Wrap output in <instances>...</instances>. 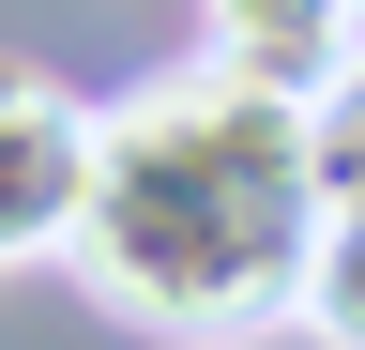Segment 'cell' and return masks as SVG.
Segmentation results:
<instances>
[{
	"mask_svg": "<svg viewBox=\"0 0 365 350\" xmlns=\"http://www.w3.org/2000/svg\"><path fill=\"white\" fill-rule=\"evenodd\" d=\"M319 244V168H304V92H259L228 61H168L153 92L91 122L61 259L153 335H244L289 320V274Z\"/></svg>",
	"mask_w": 365,
	"mask_h": 350,
	"instance_id": "6da1fadb",
	"label": "cell"
},
{
	"mask_svg": "<svg viewBox=\"0 0 365 350\" xmlns=\"http://www.w3.org/2000/svg\"><path fill=\"white\" fill-rule=\"evenodd\" d=\"M76 168H91V107L61 76L0 61V259H46L76 213Z\"/></svg>",
	"mask_w": 365,
	"mask_h": 350,
	"instance_id": "7a4b0ae2",
	"label": "cell"
},
{
	"mask_svg": "<svg viewBox=\"0 0 365 350\" xmlns=\"http://www.w3.org/2000/svg\"><path fill=\"white\" fill-rule=\"evenodd\" d=\"M350 46H365L350 0H198V61L259 76V92H319Z\"/></svg>",
	"mask_w": 365,
	"mask_h": 350,
	"instance_id": "3957f363",
	"label": "cell"
},
{
	"mask_svg": "<svg viewBox=\"0 0 365 350\" xmlns=\"http://www.w3.org/2000/svg\"><path fill=\"white\" fill-rule=\"evenodd\" d=\"M289 320L335 335V350H365V198L319 213V244H304V274H289Z\"/></svg>",
	"mask_w": 365,
	"mask_h": 350,
	"instance_id": "277c9868",
	"label": "cell"
},
{
	"mask_svg": "<svg viewBox=\"0 0 365 350\" xmlns=\"http://www.w3.org/2000/svg\"><path fill=\"white\" fill-rule=\"evenodd\" d=\"M304 168H319V213H335V198H365V46L304 92Z\"/></svg>",
	"mask_w": 365,
	"mask_h": 350,
	"instance_id": "5b68a950",
	"label": "cell"
},
{
	"mask_svg": "<svg viewBox=\"0 0 365 350\" xmlns=\"http://www.w3.org/2000/svg\"><path fill=\"white\" fill-rule=\"evenodd\" d=\"M350 31H365V0H350Z\"/></svg>",
	"mask_w": 365,
	"mask_h": 350,
	"instance_id": "8992f818",
	"label": "cell"
}]
</instances>
